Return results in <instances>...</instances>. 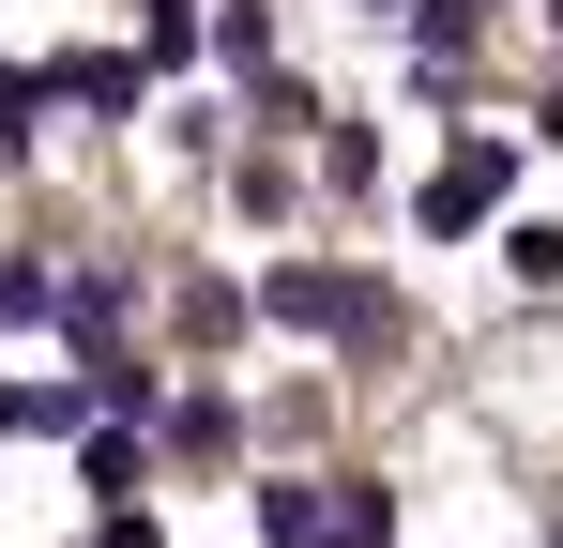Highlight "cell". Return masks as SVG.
<instances>
[{"mask_svg":"<svg viewBox=\"0 0 563 548\" xmlns=\"http://www.w3.org/2000/svg\"><path fill=\"white\" fill-rule=\"evenodd\" d=\"M260 320H289V336H351V351H366V336H380V289L335 274V260H275V274H260Z\"/></svg>","mask_w":563,"mask_h":548,"instance_id":"obj_1","label":"cell"},{"mask_svg":"<svg viewBox=\"0 0 563 548\" xmlns=\"http://www.w3.org/2000/svg\"><path fill=\"white\" fill-rule=\"evenodd\" d=\"M503 183H518V138H457L442 168L411 183V213H427V244H457V229H487V213H503Z\"/></svg>","mask_w":563,"mask_h":548,"instance_id":"obj_2","label":"cell"},{"mask_svg":"<svg viewBox=\"0 0 563 548\" xmlns=\"http://www.w3.org/2000/svg\"><path fill=\"white\" fill-rule=\"evenodd\" d=\"M137 91H153V62H122V46L62 62V107H92V122H137Z\"/></svg>","mask_w":563,"mask_h":548,"instance_id":"obj_3","label":"cell"},{"mask_svg":"<svg viewBox=\"0 0 563 548\" xmlns=\"http://www.w3.org/2000/svg\"><path fill=\"white\" fill-rule=\"evenodd\" d=\"M244 320H260V305H244L229 274H184V351H244Z\"/></svg>","mask_w":563,"mask_h":548,"instance_id":"obj_4","label":"cell"},{"mask_svg":"<svg viewBox=\"0 0 563 548\" xmlns=\"http://www.w3.org/2000/svg\"><path fill=\"white\" fill-rule=\"evenodd\" d=\"M229 442H244V412H229L213 381H198V396H168V457H229Z\"/></svg>","mask_w":563,"mask_h":548,"instance_id":"obj_5","label":"cell"},{"mask_svg":"<svg viewBox=\"0 0 563 548\" xmlns=\"http://www.w3.org/2000/svg\"><path fill=\"white\" fill-rule=\"evenodd\" d=\"M320 503H335L320 472H289V487H260V518H275V548H320Z\"/></svg>","mask_w":563,"mask_h":548,"instance_id":"obj_6","label":"cell"},{"mask_svg":"<svg viewBox=\"0 0 563 548\" xmlns=\"http://www.w3.org/2000/svg\"><path fill=\"white\" fill-rule=\"evenodd\" d=\"M77 472H92V503H137V472H153V457L122 442V427H92V442H77Z\"/></svg>","mask_w":563,"mask_h":548,"instance_id":"obj_7","label":"cell"},{"mask_svg":"<svg viewBox=\"0 0 563 548\" xmlns=\"http://www.w3.org/2000/svg\"><path fill=\"white\" fill-rule=\"evenodd\" d=\"M305 138H320V183H366V168H380V138H366V122H305Z\"/></svg>","mask_w":563,"mask_h":548,"instance_id":"obj_8","label":"cell"},{"mask_svg":"<svg viewBox=\"0 0 563 548\" xmlns=\"http://www.w3.org/2000/svg\"><path fill=\"white\" fill-rule=\"evenodd\" d=\"M46 91H62V77H0V153H31V122H46Z\"/></svg>","mask_w":563,"mask_h":548,"instance_id":"obj_9","label":"cell"},{"mask_svg":"<svg viewBox=\"0 0 563 548\" xmlns=\"http://www.w3.org/2000/svg\"><path fill=\"white\" fill-rule=\"evenodd\" d=\"M0 427H77V381H62V396H31V381H0Z\"/></svg>","mask_w":563,"mask_h":548,"instance_id":"obj_10","label":"cell"},{"mask_svg":"<svg viewBox=\"0 0 563 548\" xmlns=\"http://www.w3.org/2000/svg\"><path fill=\"white\" fill-rule=\"evenodd\" d=\"M137 31H153V62H184V46H198V0H137Z\"/></svg>","mask_w":563,"mask_h":548,"instance_id":"obj_11","label":"cell"},{"mask_svg":"<svg viewBox=\"0 0 563 548\" xmlns=\"http://www.w3.org/2000/svg\"><path fill=\"white\" fill-rule=\"evenodd\" d=\"M31 305H62V289H46L31 260H0V320H31Z\"/></svg>","mask_w":563,"mask_h":548,"instance_id":"obj_12","label":"cell"},{"mask_svg":"<svg viewBox=\"0 0 563 548\" xmlns=\"http://www.w3.org/2000/svg\"><path fill=\"white\" fill-rule=\"evenodd\" d=\"M380 15H411V0H380Z\"/></svg>","mask_w":563,"mask_h":548,"instance_id":"obj_13","label":"cell"},{"mask_svg":"<svg viewBox=\"0 0 563 548\" xmlns=\"http://www.w3.org/2000/svg\"><path fill=\"white\" fill-rule=\"evenodd\" d=\"M549 15H563V0H549Z\"/></svg>","mask_w":563,"mask_h":548,"instance_id":"obj_14","label":"cell"},{"mask_svg":"<svg viewBox=\"0 0 563 548\" xmlns=\"http://www.w3.org/2000/svg\"><path fill=\"white\" fill-rule=\"evenodd\" d=\"M549 548H563V534H549Z\"/></svg>","mask_w":563,"mask_h":548,"instance_id":"obj_15","label":"cell"}]
</instances>
